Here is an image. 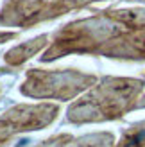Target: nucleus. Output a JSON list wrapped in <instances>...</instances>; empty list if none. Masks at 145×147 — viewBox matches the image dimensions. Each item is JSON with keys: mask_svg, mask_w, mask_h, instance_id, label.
Instances as JSON below:
<instances>
[{"mask_svg": "<svg viewBox=\"0 0 145 147\" xmlns=\"http://www.w3.org/2000/svg\"><path fill=\"white\" fill-rule=\"evenodd\" d=\"M111 142H113V136L107 133L91 135L86 138H79V140L68 135H61V136L47 140L41 147H111Z\"/></svg>", "mask_w": 145, "mask_h": 147, "instance_id": "nucleus-6", "label": "nucleus"}, {"mask_svg": "<svg viewBox=\"0 0 145 147\" xmlns=\"http://www.w3.org/2000/svg\"><path fill=\"white\" fill-rule=\"evenodd\" d=\"M91 2H97V0H48L45 11L41 14V22L61 16V14L68 13L72 9H79V7H84Z\"/></svg>", "mask_w": 145, "mask_h": 147, "instance_id": "nucleus-8", "label": "nucleus"}, {"mask_svg": "<svg viewBox=\"0 0 145 147\" xmlns=\"http://www.w3.org/2000/svg\"><path fill=\"white\" fill-rule=\"evenodd\" d=\"M95 81L97 79L93 76H86L75 70L45 72L34 68L29 70L27 81L21 86V93L31 95V97H56L66 100L93 84Z\"/></svg>", "mask_w": 145, "mask_h": 147, "instance_id": "nucleus-3", "label": "nucleus"}, {"mask_svg": "<svg viewBox=\"0 0 145 147\" xmlns=\"http://www.w3.org/2000/svg\"><path fill=\"white\" fill-rule=\"evenodd\" d=\"M48 0H7L0 9V25L29 29L41 22Z\"/></svg>", "mask_w": 145, "mask_h": 147, "instance_id": "nucleus-5", "label": "nucleus"}, {"mask_svg": "<svg viewBox=\"0 0 145 147\" xmlns=\"http://www.w3.org/2000/svg\"><path fill=\"white\" fill-rule=\"evenodd\" d=\"M47 43H48V34H41V36H38V38L23 43V45L14 47V49H11L9 52L5 54V63L11 65V67H18V65L25 63L29 57H32L36 52H40Z\"/></svg>", "mask_w": 145, "mask_h": 147, "instance_id": "nucleus-7", "label": "nucleus"}, {"mask_svg": "<svg viewBox=\"0 0 145 147\" xmlns=\"http://www.w3.org/2000/svg\"><path fill=\"white\" fill-rule=\"evenodd\" d=\"M14 36H16V32H0V43L5 41V40H11Z\"/></svg>", "mask_w": 145, "mask_h": 147, "instance_id": "nucleus-9", "label": "nucleus"}, {"mask_svg": "<svg viewBox=\"0 0 145 147\" xmlns=\"http://www.w3.org/2000/svg\"><path fill=\"white\" fill-rule=\"evenodd\" d=\"M102 54L118 59H145V9H107L59 29L41 59L66 54Z\"/></svg>", "mask_w": 145, "mask_h": 147, "instance_id": "nucleus-1", "label": "nucleus"}, {"mask_svg": "<svg viewBox=\"0 0 145 147\" xmlns=\"http://www.w3.org/2000/svg\"><path fill=\"white\" fill-rule=\"evenodd\" d=\"M57 115L56 106L40 104V106H16L4 117H0V145L14 133L25 129H40L52 122Z\"/></svg>", "mask_w": 145, "mask_h": 147, "instance_id": "nucleus-4", "label": "nucleus"}, {"mask_svg": "<svg viewBox=\"0 0 145 147\" xmlns=\"http://www.w3.org/2000/svg\"><path fill=\"white\" fill-rule=\"evenodd\" d=\"M143 83L136 79H104L97 90L75 102L68 111L72 122H88L117 119L133 108V100L140 93Z\"/></svg>", "mask_w": 145, "mask_h": 147, "instance_id": "nucleus-2", "label": "nucleus"}]
</instances>
